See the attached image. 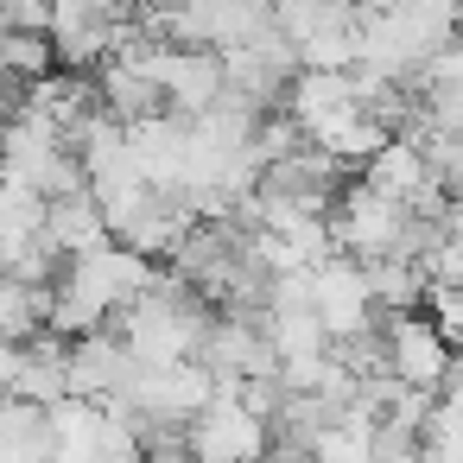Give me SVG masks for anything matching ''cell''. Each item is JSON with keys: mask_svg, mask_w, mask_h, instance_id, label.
Segmentation results:
<instances>
[{"mask_svg": "<svg viewBox=\"0 0 463 463\" xmlns=\"http://www.w3.org/2000/svg\"><path fill=\"white\" fill-rule=\"evenodd\" d=\"M387 20L400 26V39L412 45V58H425V52H438V45L457 39V0H400Z\"/></svg>", "mask_w": 463, "mask_h": 463, "instance_id": "cell-9", "label": "cell"}, {"mask_svg": "<svg viewBox=\"0 0 463 463\" xmlns=\"http://www.w3.org/2000/svg\"><path fill=\"white\" fill-rule=\"evenodd\" d=\"M45 298L52 286H20L14 273H0V343H26L45 324Z\"/></svg>", "mask_w": 463, "mask_h": 463, "instance_id": "cell-12", "label": "cell"}, {"mask_svg": "<svg viewBox=\"0 0 463 463\" xmlns=\"http://www.w3.org/2000/svg\"><path fill=\"white\" fill-rule=\"evenodd\" d=\"M90 83H96V102H102V115H115L121 128H128V121H146V115H165V102H159V83H153V77H140L128 58H102V64L90 71Z\"/></svg>", "mask_w": 463, "mask_h": 463, "instance_id": "cell-6", "label": "cell"}, {"mask_svg": "<svg viewBox=\"0 0 463 463\" xmlns=\"http://www.w3.org/2000/svg\"><path fill=\"white\" fill-rule=\"evenodd\" d=\"M305 463H311V457H305Z\"/></svg>", "mask_w": 463, "mask_h": 463, "instance_id": "cell-16", "label": "cell"}, {"mask_svg": "<svg viewBox=\"0 0 463 463\" xmlns=\"http://www.w3.org/2000/svg\"><path fill=\"white\" fill-rule=\"evenodd\" d=\"M368 412L349 406L343 419H330L317 438H311V463H368Z\"/></svg>", "mask_w": 463, "mask_h": 463, "instance_id": "cell-13", "label": "cell"}, {"mask_svg": "<svg viewBox=\"0 0 463 463\" xmlns=\"http://www.w3.org/2000/svg\"><path fill=\"white\" fill-rule=\"evenodd\" d=\"M362 184L381 191V197H393V203H419V197L431 191V172H425V159H419L412 140H387L381 153L362 159ZM438 191H444V184H438Z\"/></svg>", "mask_w": 463, "mask_h": 463, "instance_id": "cell-7", "label": "cell"}, {"mask_svg": "<svg viewBox=\"0 0 463 463\" xmlns=\"http://www.w3.org/2000/svg\"><path fill=\"white\" fill-rule=\"evenodd\" d=\"M292 58H298V71H349V64H355V20L324 26V33L298 39V45H292Z\"/></svg>", "mask_w": 463, "mask_h": 463, "instance_id": "cell-14", "label": "cell"}, {"mask_svg": "<svg viewBox=\"0 0 463 463\" xmlns=\"http://www.w3.org/2000/svg\"><path fill=\"white\" fill-rule=\"evenodd\" d=\"M45 241L71 260V254H83V248H96V241H109V229H102V210H96V197L90 191H71V197H45Z\"/></svg>", "mask_w": 463, "mask_h": 463, "instance_id": "cell-8", "label": "cell"}, {"mask_svg": "<svg viewBox=\"0 0 463 463\" xmlns=\"http://www.w3.org/2000/svg\"><path fill=\"white\" fill-rule=\"evenodd\" d=\"M305 279H311V317L324 324V336H349V330L374 324L362 260H349V254H324Z\"/></svg>", "mask_w": 463, "mask_h": 463, "instance_id": "cell-4", "label": "cell"}, {"mask_svg": "<svg viewBox=\"0 0 463 463\" xmlns=\"http://www.w3.org/2000/svg\"><path fill=\"white\" fill-rule=\"evenodd\" d=\"M58 286L83 292V298L102 311V324H109L115 311H128V305L153 286V260H140V254H134V248H121V241H96V248L71 254V267H64V279H58Z\"/></svg>", "mask_w": 463, "mask_h": 463, "instance_id": "cell-1", "label": "cell"}, {"mask_svg": "<svg viewBox=\"0 0 463 463\" xmlns=\"http://www.w3.org/2000/svg\"><path fill=\"white\" fill-rule=\"evenodd\" d=\"M260 336H267L273 362H292V355H324V349H330V336H324V324L311 317V305H305V311H267V317H260Z\"/></svg>", "mask_w": 463, "mask_h": 463, "instance_id": "cell-10", "label": "cell"}, {"mask_svg": "<svg viewBox=\"0 0 463 463\" xmlns=\"http://www.w3.org/2000/svg\"><path fill=\"white\" fill-rule=\"evenodd\" d=\"M349 7H355V14H393L400 0H349Z\"/></svg>", "mask_w": 463, "mask_h": 463, "instance_id": "cell-15", "label": "cell"}, {"mask_svg": "<svg viewBox=\"0 0 463 463\" xmlns=\"http://www.w3.org/2000/svg\"><path fill=\"white\" fill-rule=\"evenodd\" d=\"M381 343H387V374L406 387L438 393V381L450 374V343L425 324V311H393L381 317Z\"/></svg>", "mask_w": 463, "mask_h": 463, "instance_id": "cell-3", "label": "cell"}, {"mask_svg": "<svg viewBox=\"0 0 463 463\" xmlns=\"http://www.w3.org/2000/svg\"><path fill=\"white\" fill-rule=\"evenodd\" d=\"M134 368H140V362L128 355V343H121L115 330L71 336V349H64V387H71L77 400H90V406H102L109 393H121Z\"/></svg>", "mask_w": 463, "mask_h": 463, "instance_id": "cell-5", "label": "cell"}, {"mask_svg": "<svg viewBox=\"0 0 463 463\" xmlns=\"http://www.w3.org/2000/svg\"><path fill=\"white\" fill-rule=\"evenodd\" d=\"M58 71V52L45 33H26V26H0V83H33Z\"/></svg>", "mask_w": 463, "mask_h": 463, "instance_id": "cell-11", "label": "cell"}, {"mask_svg": "<svg viewBox=\"0 0 463 463\" xmlns=\"http://www.w3.org/2000/svg\"><path fill=\"white\" fill-rule=\"evenodd\" d=\"M178 438H184L191 463H260L267 457V419H254L229 393H210V406H197L178 425Z\"/></svg>", "mask_w": 463, "mask_h": 463, "instance_id": "cell-2", "label": "cell"}]
</instances>
